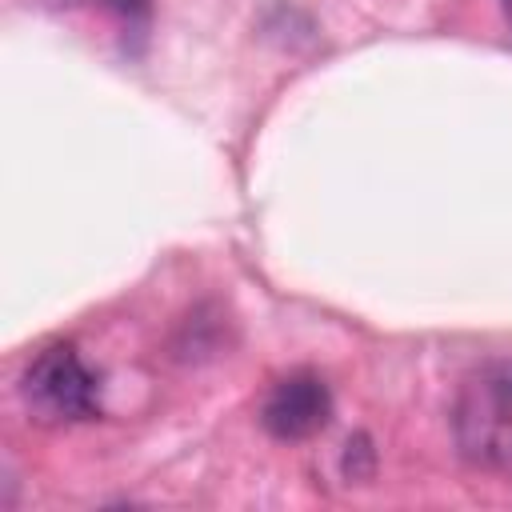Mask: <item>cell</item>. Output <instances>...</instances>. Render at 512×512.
Returning a JSON list of instances; mask_svg holds the SVG:
<instances>
[{"instance_id": "obj_1", "label": "cell", "mask_w": 512, "mask_h": 512, "mask_svg": "<svg viewBox=\"0 0 512 512\" xmlns=\"http://www.w3.org/2000/svg\"><path fill=\"white\" fill-rule=\"evenodd\" d=\"M24 396L44 420H84L96 412V380L68 344H52L28 364Z\"/></svg>"}, {"instance_id": "obj_2", "label": "cell", "mask_w": 512, "mask_h": 512, "mask_svg": "<svg viewBox=\"0 0 512 512\" xmlns=\"http://www.w3.org/2000/svg\"><path fill=\"white\" fill-rule=\"evenodd\" d=\"M328 416H332V396L324 380L312 372L284 376L260 408V420L276 440H308L328 424Z\"/></svg>"}, {"instance_id": "obj_3", "label": "cell", "mask_w": 512, "mask_h": 512, "mask_svg": "<svg viewBox=\"0 0 512 512\" xmlns=\"http://www.w3.org/2000/svg\"><path fill=\"white\" fill-rule=\"evenodd\" d=\"M504 12H508V20H512V0H504Z\"/></svg>"}]
</instances>
